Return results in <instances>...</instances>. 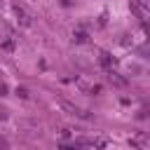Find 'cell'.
<instances>
[{
	"label": "cell",
	"mask_w": 150,
	"mask_h": 150,
	"mask_svg": "<svg viewBox=\"0 0 150 150\" xmlns=\"http://www.w3.org/2000/svg\"><path fill=\"white\" fill-rule=\"evenodd\" d=\"M101 63H103L105 68H110V66H112V59H110V54H105V52H103V54H101Z\"/></svg>",
	"instance_id": "obj_5"
},
{
	"label": "cell",
	"mask_w": 150,
	"mask_h": 150,
	"mask_svg": "<svg viewBox=\"0 0 150 150\" xmlns=\"http://www.w3.org/2000/svg\"><path fill=\"white\" fill-rule=\"evenodd\" d=\"M0 117H5V112H2V110H0Z\"/></svg>",
	"instance_id": "obj_6"
},
{
	"label": "cell",
	"mask_w": 150,
	"mask_h": 150,
	"mask_svg": "<svg viewBox=\"0 0 150 150\" xmlns=\"http://www.w3.org/2000/svg\"><path fill=\"white\" fill-rule=\"evenodd\" d=\"M131 12H134L141 21H145V19H148V5H145V0H131Z\"/></svg>",
	"instance_id": "obj_1"
},
{
	"label": "cell",
	"mask_w": 150,
	"mask_h": 150,
	"mask_svg": "<svg viewBox=\"0 0 150 150\" xmlns=\"http://www.w3.org/2000/svg\"><path fill=\"white\" fill-rule=\"evenodd\" d=\"M108 77H110V82H115L117 87H124V84H127V82L120 77V73H112V70H110V73H108Z\"/></svg>",
	"instance_id": "obj_2"
},
{
	"label": "cell",
	"mask_w": 150,
	"mask_h": 150,
	"mask_svg": "<svg viewBox=\"0 0 150 150\" xmlns=\"http://www.w3.org/2000/svg\"><path fill=\"white\" fill-rule=\"evenodd\" d=\"M0 75H2V70H0Z\"/></svg>",
	"instance_id": "obj_7"
},
{
	"label": "cell",
	"mask_w": 150,
	"mask_h": 150,
	"mask_svg": "<svg viewBox=\"0 0 150 150\" xmlns=\"http://www.w3.org/2000/svg\"><path fill=\"white\" fill-rule=\"evenodd\" d=\"M131 145L141 150V148H145V138H143V136H136V138H131Z\"/></svg>",
	"instance_id": "obj_4"
},
{
	"label": "cell",
	"mask_w": 150,
	"mask_h": 150,
	"mask_svg": "<svg viewBox=\"0 0 150 150\" xmlns=\"http://www.w3.org/2000/svg\"><path fill=\"white\" fill-rule=\"evenodd\" d=\"M14 12H16V16L21 19V23H30V19H28V14L21 9V7H14Z\"/></svg>",
	"instance_id": "obj_3"
}]
</instances>
